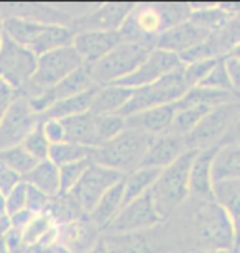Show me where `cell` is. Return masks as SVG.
I'll list each match as a JSON object with an SVG mask.
<instances>
[{"label":"cell","instance_id":"obj_1","mask_svg":"<svg viewBox=\"0 0 240 253\" xmlns=\"http://www.w3.org/2000/svg\"><path fill=\"white\" fill-rule=\"evenodd\" d=\"M192 12L186 3H135L120 33L125 42L155 48L156 38L166 30L190 20Z\"/></svg>","mask_w":240,"mask_h":253},{"label":"cell","instance_id":"obj_2","mask_svg":"<svg viewBox=\"0 0 240 253\" xmlns=\"http://www.w3.org/2000/svg\"><path fill=\"white\" fill-rule=\"evenodd\" d=\"M5 33L15 43L28 48L37 56L73 43L74 30L61 23H43L23 17H5Z\"/></svg>","mask_w":240,"mask_h":253},{"label":"cell","instance_id":"obj_3","mask_svg":"<svg viewBox=\"0 0 240 253\" xmlns=\"http://www.w3.org/2000/svg\"><path fill=\"white\" fill-rule=\"evenodd\" d=\"M153 138L155 136L125 128L115 138L91 150V161L115 169L122 174H129L140 168Z\"/></svg>","mask_w":240,"mask_h":253},{"label":"cell","instance_id":"obj_4","mask_svg":"<svg viewBox=\"0 0 240 253\" xmlns=\"http://www.w3.org/2000/svg\"><path fill=\"white\" fill-rule=\"evenodd\" d=\"M83 64V59H81L73 44L42 54V56H38L37 71H35L32 81L20 95L30 99L47 92V90L53 89L61 81L68 78L71 73L79 69Z\"/></svg>","mask_w":240,"mask_h":253},{"label":"cell","instance_id":"obj_5","mask_svg":"<svg viewBox=\"0 0 240 253\" xmlns=\"http://www.w3.org/2000/svg\"><path fill=\"white\" fill-rule=\"evenodd\" d=\"M197 151L199 150L185 151L175 163H171L161 171L160 178L156 179L155 186L151 188V194L155 197V202L163 217L168 214V211L180 206L190 196L191 165Z\"/></svg>","mask_w":240,"mask_h":253},{"label":"cell","instance_id":"obj_6","mask_svg":"<svg viewBox=\"0 0 240 253\" xmlns=\"http://www.w3.org/2000/svg\"><path fill=\"white\" fill-rule=\"evenodd\" d=\"M188 90H190V85L186 84L185 73H183V66H181L180 69L166 74L165 78H161L156 83L134 89V95H132L129 104L122 109V112L119 115L129 117V115L140 112V110L176 104Z\"/></svg>","mask_w":240,"mask_h":253},{"label":"cell","instance_id":"obj_7","mask_svg":"<svg viewBox=\"0 0 240 253\" xmlns=\"http://www.w3.org/2000/svg\"><path fill=\"white\" fill-rule=\"evenodd\" d=\"M151 46L134 42H122L112 51L93 66V76L96 84L109 85L119 83L120 79L130 76L146 59Z\"/></svg>","mask_w":240,"mask_h":253},{"label":"cell","instance_id":"obj_8","mask_svg":"<svg viewBox=\"0 0 240 253\" xmlns=\"http://www.w3.org/2000/svg\"><path fill=\"white\" fill-rule=\"evenodd\" d=\"M199 239L209 250L232 252L236 247L234 220L216 202H204L197 212Z\"/></svg>","mask_w":240,"mask_h":253},{"label":"cell","instance_id":"obj_9","mask_svg":"<svg viewBox=\"0 0 240 253\" xmlns=\"http://www.w3.org/2000/svg\"><path fill=\"white\" fill-rule=\"evenodd\" d=\"M240 104H226L216 107L204 117L199 125L188 136H185L188 150H206L212 146H221L224 138L236 120Z\"/></svg>","mask_w":240,"mask_h":253},{"label":"cell","instance_id":"obj_10","mask_svg":"<svg viewBox=\"0 0 240 253\" xmlns=\"http://www.w3.org/2000/svg\"><path fill=\"white\" fill-rule=\"evenodd\" d=\"M38 56L28 48L5 37L0 48V78L18 94L23 92L37 71Z\"/></svg>","mask_w":240,"mask_h":253},{"label":"cell","instance_id":"obj_11","mask_svg":"<svg viewBox=\"0 0 240 253\" xmlns=\"http://www.w3.org/2000/svg\"><path fill=\"white\" fill-rule=\"evenodd\" d=\"M125 174L119 173L115 169L105 168L97 163H91L89 168L86 169L83 178L74 186V189L69 192L74 202L81 207V211L86 215H89L100 197L109 191L112 186L124 179Z\"/></svg>","mask_w":240,"mask_h":253},{"label":"cell","instance_id":"obj_12","mask_svg":"<svg viewBox=\"0 0 240 253\" xmlns=\"http://www.w3.org/2000/svg\"><path fill=\"white\" fill-rule=\"evenodd\" d=\"M38 124L40 115L32 109L28 99L18 95L0 122V151L22 145Z\"/></svg>","mask_w":240,"mask_h":253},{"label":"cell","instance_id":"obj_13","mask_svg":"<svg viewBox=\"0 0 240 253\" xmlns=\"http://www.w3.org/2000/svg\"><path fill=\"white\" fill-rule=\"evenodd\" d=\"M163 220V214L158 209L151 191L139 199L129 202L122 207L119 215L107 227L110 234H129V232H142L144 229L158 225Z\"/></svg>","mask_w":240,"mask_h":253},{"label":"cell","instance_id":"obj_14","mask_svg":"<svg viewBox=\"0 0 240 253\" xmlns=\"http://www.w3.org/2000/svg\"><path fill=\"white\" fill-rule=\"evenodd\" d=\"M94 87H99V85H97L94 81L93 68L83 64L79 69H76L74 73H71L68 76V78L61 81L58 85H54L53 89H49L40 95H35V97H30V99L27 97V99L35 112L38 115H42L47 112L54 102H58V100L83 94L86 90H91Z\"/></svg>","mask_w":240,"mask_h":253},{"label":"cell","instance_id":"obj_15","mask_svg":"<svg viewBox=\"0 0 240 253\" xmlns=\"http://www.w3.org/2000/svg\"><path fill=\"white\" fill-rule=\"evenodd\" d=\"M181 66H185V64L181 63V58L178 56V54L165 51V49L153 48L145 61L130 76H127V78L120 79L119 83H115V85H124V87H129V89L144 87V85L160 81L161 78H165L166 74L173 73V71L180 69Z\"/></svg>","mask_w":240,"mask_h":253},{"label":"cell","instance_id":"obj_16","mask_svg":"<svg viewBox=\"0 0 240 253\" xmlns=\"http://www.w3.org/2000/svg\"><path fill=\"white\" fill-rule=\"evenodd\" d=\"M135 3L109 2L100 3L91 12L74 20L73 30L78 32H120L124 23L134 10Z\"/></svg>","mask_w":240,"mask_h":253},{"label":"cell","instance_id":"obj_17","mask_svg":"<svg viewBox=\"0 0 240 253\" xmlns=\"http://www.w3.org/2000/svg\"><path fill=\"white\" fill-rule=\"evenodd\" d=\"M124 42L120 32H74L73 46L86 66L93 68Z\"/></svg>","mask_w":240,"mask_h":253},{"label":"cell","instance_id":"obj_18","mask_svg":"<svg viewBox=\"0 0 240 253\" xmlns=\"http://www.w3.org/2000/svg\"><path fill=\"white\" fill-rule=\"evenodd\" d=\"M211 37L212 33H209L207 30H202L201 27L194 25L191 20H186V22L178 23L170 30H166L165 33H161L156 38L155 48L165 49V51L181 56V54L191 51L192 48L199 46Z\"/></svg>","mask_w":240,"mask_h":253},{"label":"cell","instance_id":"obj_19","mask_svg":"<svg viewBox=\"0 0 240 253\" xmlns=\"http://www.w3.org/2000/svg\"><path fill=\"white\" fill-rule=\"evenodd\" d=\"M188 151L185 136L175 135V133H163L153 138L150 143L144 161H142L140 168H158L165 169L166 166L180 158V156Z\"/></svg>","mask_w":240,"mask_h":253},{"label":"cell","instance_id":"obj_20","mask_svg":"<svg viewBox=\"0 0 240 253\" xmlns=\"http://www.w3.org/2000/svg\"><path fill=\"white\" fill-rule=\"evenodd\" d=\"M97 234H99V229L86 215L78 220L59 225V244L69 253H88L99 242Z\"/></svg>","mask_w":240,"mask_h":253},{"label":"cell","instance_id":"obj_21","mask_svg":"<svg viewBox=\"0 0 240 253\" xmlns=\"http://www.w3.org/2000/svg\"><path fill=\"white\" fill-rule=\"evenodd\" d=\"M175 114H176L175 104L160 105V107H151L129 115V117H125V125L130 130H137L142 131V133L158 136L170 130L173 119H175Z\"/></svg>","mask_w":240,"mask_h":253},{"label":"cell","instance_id":"obj_22","mask_svg":"<svg viewBox=\"0 0 240 253\" xmlns=\"http://www.w3.org/2000/svg\"><path fill=\"white\" fill-rule=\"evenodd\" d=\"M219 146L199 150L191 165L190 194L212 199V161Z\"/></svg>","mask_w":240,"mask_h":253},{"label":"cell","instance_id":"obj_23","mask_svg":"<svg viewBox=\"0 0 240 253\" xmlns=\"http://www.w3.org/2000/svg\"><path fill=\"white\" fill-rule=\"evenodd\" d=\"M63 124L66 128V141L86 146V148H97V146H100L96 115L86 112L66 119L63 120Z\"/></svg>","mask_w":240,"mask_h":253},{"label":"cell","instance_id":"obj_24","mask_svg":"<svg viewBox=\"0 0 240 253\" xmlns=\"http://www.w3.org/2000/svg\"><path fill=\"white\" fill-rule=\"evenodd\" d=\"M134 95V89L124 87V85H102L96 90L93 105L89 112L93 115H114L120 114L122 109L129 104Z\"/></svg>","mask_w":240,"mask_h":253},{"label":"cell","instance_id":"obj_25","mask_svg":"<svg viewBox=\"0 0 240 253\" xmlns=\"http://www.w3.org/2000/svg\"><path fill=\"white\" fill-rule=\"evenodd\" d=\"M125 178V176H124ZM124 207V179L114 184L112 188L100 197L93 212L88 215L89 220L97 227L99 230H105L109 227L119 212Z\"/></svg>","mask_w":240,"mask_h":253},{"label":"cell","instance_id":"obj_26","mask_svg":"<svg viewBox=\"0 0 240 253\" xmlns=\"http://www.w3.org/2000/svg\"><path fill=\"white\" fill-rule=\"evenodd\" d=\"M236 100V92H227V90H216L209 87H191L183 97L175 104L176 109H188V107H207L216 109L221 105L232 104Z\"/></svg>","mask_w":240,"mask_h":253},{"label":"cell","instance_id":"obj_27","mask_svg":"<svg viewBox=\"0 0 240 253\" xmlns=\"http://www.w3.org/2000/svg\"><path fill=\"white\" fill-rule=\"evenodd\" d=\"M23 181L33 186V188L40 189L51 199L61 194L59 168L54 163H51L49 160L38 161L37 166L27 176H23Z\"/></svg>","mask_w":240,"mask_h":253},{"label":"cell","instance_id":"obj_28","mask_svg":"<svg viewBox=\"0 0 240 253\" xmlns=\"http://www.w3.org/2000/svg\"><path fill=\"white\" fill-rule=\"evenodd\" d=\"M97 89H99V87L86 90V92L73 95V97L58 100V102H54L53 105H51L47 112L40 115V120H43V119L66 120L69 117H74V115H81V114L89 112Z\"/></svg>","mask_w":240,"mask_h":253},{"label":"cell","instance_id":"obj_29","mask_svg":"<svg viewBox=\"0 0 240 253\" xmlns=\"http://www.w3.org/2000/svg\"><path fill=\"white\" fill-rule=\"evenodd\" d=\"M240 179V145H221L212 161V183Z\"/></svg>","mask_w":240,"mask_h":253},{"label":"cell","instance_id":"obj_30","mask_svg":"<svg viewBox=\"0 0 240 253\" xmlns=\"http://www.w3.org/2000/svg\"><path fill=\"white\" fill-rule=\"evenodd\" d=\"M163 169L137 168L124 178V206L150 192Z\"/></svg>","mask_w":240,"mask_h":253},{"label":"cell","instance_id":"obj_31","mask_svg":"<svg viewBox=\"0 0 240 253\" xmlns=\"http://www.w3.org/2000/svg\"><path fill=\"white\" fill-rule=\"evenodd\" d=\"M212 201L226 211L232 220H237L240 217V179H226L214 183Z\"/></svg>","mask_w":240,"mask_h":253},{"label":"cell","instance_id":"obj_32","mask_svg":"<svg viewBox=\"0 0 240 253\" xmlns=\"http://www.w3.org/2000/svg\"><path fill=\"white\" fill-rule=\"evenodd\" d=\"M232 17L234 15L229 13L224 8V5H207V7H199V8L192 7L190 20L194 25L201 27L202 30H207L209 33H214L222 30L224 27H227Z\"/></svg>","mask_w":240,"mask_h":253},{"label":"cell","instance_id":"obj_33","mask_svg":"<svg viewBox=\"0 0 240 253\" xmlns=\"http://www.w3.org/2000/svg\"><path fill=\"white\" fill-rule=\"evenodd\" d=\"M105 244L114 253H150L151 247L142 232H129V234H110Z\"/></svg>","mask_w":240,"mask_h":253},{"label":"cell","instance_id":"obj_34","mask_svg":"<svg viewBox=\"0 0 240 253\" xmlns=\"http://www.w3.org/2000/svg\"><path fill=\"white\" fill-rule=\"evenodd\" d=\"M91 150L93 148H86V146L64 141V143H58V145L49 146L48 160L51 161V163H54L58 168H61V166L78 163V161L91 160Z\"/></svg>","mask_w":240,"mask_h":253},{"label":"cell","instance_id":"obj_35","mask_svg":"<svg viewBox=\"0 0 240 253\" xmlns=\"http://www.w3.org/2000/svg\"><path fill=\"white\" fill-rule=\"evenodd\" d=\"M212 109L207 107H188V109H176L175 119L168 130V133H175L180 136H188L191 131L199 125V122L211 112Z\"/></svg>","mask_w":240,"mask_h":253},{"label":"cell","instance_id":"obj_36","mask_svg":"<svg viewBox=\"0 0 240 253\" xmlns=\"http://www.w3.org/2000/svg\"><path fill=\"white\" fill-rule=\"evenodd\" d=\"M0 161H2L3 165H7L10 169H13L15 173H18L22 178L27 176L38 163L22 145L2 150L0 151Z\"/></svg>","mask_w":240,"mask_h":253},{"label":"cell","instance_id":"obj_37","mask_svg":"<svg viewBox=\"0 0 240 253\" xmlns=\"http://www.w3.org/2000/svg\"><path fill=\"white\" fill-rule=\"evenodd\" d=\"M54 225V220L51 219L49 214H37L33 215V219L28 222V225L25 227L22 230V237H23V242L28 249L32 247H37L40 244V240L43 239L45 234Z\"/></svg>","mask_w":240,"mask_h":253},{"label":"cell","instance_id":"obj_38","mask_svg":"<svg viewBox=\"0 0 240 253\" xmlns=\"http://www.w3.org/2000/svg\"><path fill=\"white\" fill-rule=\"evenodd\" d=\"M96 120H97V131H99L100 145H104L105 141L115 138L117 135H120L122 131L127 128L125 117H122L119 114L96 115Z\"/></svg>","mask_w":240,"mask_h":253},{"label":"cell","instance_id":"obj_39","mask_svg":"<svg viewBox=\"0 0 240 253\" xmlns=\"http://www.w3.org/2000/svg\"><path fill=\"white\" fill-rule=\"evenodd\" d=\"M221 58H204V59H197V61H192L190 64L183 66V73H185L186 84L190 85V89L201 84V81L211 73L212 68L219 63Z\"/></svg>","mask_w":240,"mask_h":253},{"label":"cell","instance_id":"obj_40","mask_svg":"<svg viewBox=\"0 0 240 253\" xmlns=\"http://www.w3.org/2000/svg\"><path fill=\"white\" fill-rule=\"evenodd\" d=\"M93 163L91 160L78 161V163H71L59 168V179H61V194H69L74 189V186L79 183V179L83 178L86 169L89 168V165Z\"/></svg>","mask_w":240,"mask_h":253},{"label":"cell","instance_id":"obj_41","mask_svg":"<svg viewBox=\"0 0 240 253\" xmlns=\"http://www.w3.org/2000/svg\"><path fill=\"white\" fill-rule=\"evenodd\" d=\"M22 146L25 150L28 151L30 155L33 156L37 161H43V160H48V155H49V141L47 140V136H45L42 126L40 124L37 125V128H35L32 133H30L25 141L22 143Z\"/></svg>","mask_w":240,"mask_h":253},{"label":"cell","instance_id":"obj_42","mask_svg":"<svg viewBox=\"0 0 240 253\" xmlns=\"http://www.w3.org/2000/svg\"><path fill=\"white\" fill-rule=\"evenodd\" d=\"M201 87H209V89H216V90H227V92H234L231 78L224 64V56L219 59V63L214 66L212 71L209 73L206 78L201 81Z\"/></svg>","mask_w":240,"mask_h":253},{"label":"cell","instance_id":"obj_43","mask_svg":"<svg viewBox=\"0 0 240 253\" xmlns=\"http://www.w3.org/2000/svg\"><path fill=\"white\" fill-rule=\"evenodd\" d=\"M27 192H28V184L22 181V183H18L5 196V215L12 217L27 209Z\"/></svg>","mask_w":240,"mask_h":253},{"label":"cell","instance_id":"obj_44","mask_svg":"<svg viewBox=\"0 0 240 253\" xmlns=\"http://www.w3.org/2000/svg\"><path fill=\"white\" fill-rule=\"evenodd\" d=\"M40 126H42L45 136L49 141V145H58L66 141V128L63 120L56 119H43L40 120Z\"/></svg>","mask_w":240,"mask_h":253},{"label":"cell","instance_id":"obj_45","mask_svg":"<svg viewBox=\"0 0 240 253\" xmlns=\"http://www.w3.org/2000/svg\"><path fill=\"white\" fill-rule=\"evenodd\" d=\"M51 197L43 194L42 191L33 188L28 184V192H27V209L33 214H45L49 207Z\"/></svg>","mask_w":240,"mask_h":253},{"label":"cell","instance_id":"obj_46","mask_svg":"<svg viewBox=\"0 0 240 253\" xmlns=\"http://www.w3.org/2000/svg\"><path fill=\"white\" fill-rule=\"evenodd\" d=\"M23 178L18 173H15L13 169H10L7 165H3L0 161V192L3 196H7L18 183H22Z\"/></svg>","mask_w":240,"mask_h":253},{"label":"cell","instance_id":"obj_47","mask_svg":"<svg viewBox=\"0 0 240 253\" xmlns=\"http://www.w3.org/2000/svg\"><path fill=\"white\" fill-rule=\"evenodd\" d=\"M224 64H226L229 78H231L234 92L240 94V59L231 58V56H224Z\"/></svg>","mask_w":240,"mask_h":253},{"label":"cell","instance_id":"obj_48","mask_svg":"<svg viewBox=\"0 0 240 253\" xmlns=\"http://www.w3.org/2000/svg\"><path fill=\"white\" fill-rule=\"evenodd\" d=\"M18 95L20 94L17 92V90H13L7 83H5V81L0 84V122H2L3 115H5V112H7V109L10 107V104H12Z\"/></svg>","mask_w":240,"mask_h":253},{"label":"cell","instance_id":"obj_49","mask_svg":"<svg viewBox=\"0 0 240 253\" xmlns=\"http://www.w3.org/2000/svg\"><path fill=\"white\" fill-rule=\"evenodd\" d=\"M231 143L240 145V107L236 115V120H234V124H232V128L229 130L227 136L222 141V145H231Z\"/></svg>","mask_w":240,"mask_h":253},{"label":"cell","instance_id":"obj_50","mask_svg":"<svg viewBox=\"0 0 240 253\" xmlns=\"http://www.w3.org/2000/svg\"><path fill=\"white\" fill-rule=\"evenodd\" d=\"M88 253H114V252H112L110 247L105 244V240H99L94 249L91 252H88Z\"/></svg>","mask_w":240,"mask_h":253},{"label":"cell","instance_id":"obj_51","mask_svg":"<svg viewBox=\"0 0 240 253\" xmlns=\"http://www.w3.org/2000/svg\"><path fill=\"white\" fill-rule=\"evenodd\" d=\"M8 230H10V219L7 215H0V240L3 239Z\"/></svg>","mask_w":240,"mask_h":253},{"label":"cell","instance_id":"obj_52","mask_svg":"<svg viewBox=\"0 0 240 253\" xmlns=\"http://www.w3.org/2000/svg\"><path fill=\"white\" fill-rule=\"evenodd\" d=\"M5 37H7V33H5V15L0 12V48H2Z\"/></svg>","mask_w":240,"mask_h":253},{"label":"cell","instance_id":"obj_53","mask_svg":"<svg viewBox=\"0 0 240 253\" xmlns=\"http://www.w3.org/2000/svg\"><path fill=\"white\" fill-rule=\"evenodd\" d=\"M226 56H231V58L240 59V42H237L231 49H229V53L226 54Z\"/></svg>","mask_w":240,"mask_h":253},{"label":"cell","instance_id":"obj_54","mask_svg":"<svg viewBox=\"0 0 240 253\" xmlns=\"http://www.w3.org/2000/svg\"><path fill=\"white\" fill-rule=\"evenodd\" d=\"M234 230H236V247H234V252L240 245V217L237 220H234Z\"/></svg>","mask_w":240,"mask_h":253},{"label":"cell","instance_id":"obj_55","mask_svg":"<svg viewBox=\"0 0 240 253\" xmlns=\"http://www.w3.org/2000/svg\"><path fill=\"white\" fill-rule=\"evenodd\" d=\"M206 253H232V252H222V250H209Z\"/></svg>","mask_w":240,"mask_h":253},{"label":"cell","instance_id":"obj_56","mask_svg":"<svg viewBox=\"0 0 240 253\" xmlns=\"http://www.w3.org/2000/svg\"><path fill=\"white\" fill-rule=\"evenodd\" d=\"M234 253H240V245L237 247V249H236V252H234Z\"/></svg>","mask_w":240,"mask_h":253},{"label":"cell","instance_id":"obj_57","mask_svg":"<svg viewBox=\"0 0 240 253\" xmlns=\"http://www.w3.org/2000/svg\"><path fill=\"white\" fill-rule=\"evenodd\" d=\"M2 83H3V79H2V78H0V84H2Z\"/></svg>","mask_w":240,"mask_h":253},{"label":"cell","instance_id":"obj_58","mask_svg":"<svg viewBox=\"0 0 240 253\" xmlns=\"http://www.w3.org/2000/svg\"><path fill=\"white\" fill-rule=\"evenodd\" d=\"M239 95H240V94H239Z\"/></svg>","mask_w":240,"mask_h":253}]
</instances>
